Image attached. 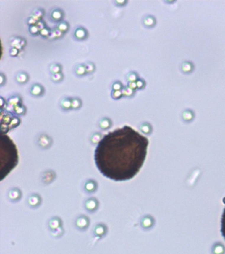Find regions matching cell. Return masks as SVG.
<instances>
[{"instance_id":"cell-1","label":"cell","mask_w":225,"mask_h":254,"mask_svg":"<svg viewBox=\"0 0 225 254\" xmlns=\"http://www.w3.org/2000/svg\"><path fill=\"white\" fill-rule=\"evenodd\" d=\"M149 140L129 126L104 135L95 152V163L104 176L116 181L134 177L146 158Z\"/></svg>"},{"instance_id":"cell-2","label":"cell","mask_w":225,"mask_h":254,"mask_svg":"<svg viewBox=\"0 0 225 254\" xmlns=\"http://www.w3.org/2000/svg\"><path fill=\"white\" fill-rule=\"evenodd\" d=\"M18 163V154L15 144L7 135L1 136V176L3 179Z\"/></svg>"},{"instance_id":"cell-3","label":"cell","mask_w":225,"mask_h":254,"mask_svg":"<svg viewBox=\"0 0 225 254\" xmlns=\"http://www.w3.org/2000/svg\"><path fill=\"white\" fill-rule=\"evenodd\" d=\"M42 91H43V89H42V87L41 86H39V85H34L31 87L30 93L34 95H40L42 93Z\"/></svg>"},{"instance_id":"cell-4","label":"cell","mask_w":225,"mask_h":254,"mask_svg":"<svg viewBox=\"0 0 225 254\" xmlns=\"http://www.w3.org/2000/svg\"><path fill=\"white\" fill-rule=\"evenodd\" d=\"M75 35L79 39H83L87 36V32L82 28H78L75 30Z\"/></svg>"},{"instance_id":"cell-5","label":"cell","mask_w":225,"mask_h":254,"mask_svg":"<svg viewBox=\"0 0 225 254\" xmlns=\"http://www.w3.org/2000/svg\"><path fill=\"white\" fill-rule=\"evenodd\" d=\"M111 125L110 120L108 118H104L100 121V126L103 129H106L110 127Z\"/></svg>"},{"instance_id":"cell-6","label":"cell","mask_w":225,"mask_h":254,"mask_svg":"<svg viewBox=\"0 0 225 254\" xmlns=\"http://www.w3.org/2000/svg\"><path fill=\"white\" fill-rule=\"evenodd\" d=\"M51 16H52V19H54V20L59 21L60 20V19L62 18V17H63V13H62L61 11L54 10L52 12Z\"/></svg>"},{"instance_id":"cell-7","label":"cell","mask_w":225,"mask_h":254,"mask_svg":"<svg viewBox=\"0 0 225 254\" xmlns=\"http://www.w3.org/2000/svg\"><path fill=\"white\" fill-rule=\"evenodd\" d=\"M17 80L19 83H23L28 80V75L26 74H24V73H21V74H19L17 76Z\"/></svg>"},{"instance_id":"cell-8","label":"cell","mask_w":225,"mask_h":254,"mask_svg":"<svg viewBox=\"0 0 225 254\" xmlns=\"http://www.w3.org/2000/svg\"><path fill=\"white\" fill-rule=\"evenodd\" d=\"M221 232L222 235L224 237L225 239V208L223 211V215H222V218H221Z\"/></svg>"},{"instance_id":"cell-9","label":"cell","mask_w":225,"mask_h":254,"mask_svg":"<svg viewBox=\"0 0 225 254\" xmlns=\"http://www.w3.org/2000/svg\"><path fill=\"white\" fill-rule=\"evenodd\" d=\"M85 72H86V68H85V66H84V65L82 64L79 65V66H77V67H76L75 73L77 75H83L85 73Z\"/></svg>"},{"instance_id":"cell-10","label":"cell","mask_w":225,"mask_h":254,"mask_svg":"<svg viewBox=\"0 0 225 254\" xmlns=\"http://www.w3.org/2000/svg\"><path fill=\"white\" fill-rule=\"evenodd\" d=\"M14 111L16 112V113H17L19 115H21L25 113V107L21 105H17L14 107Z\"/></svg>"},{"instance_id":"cell-11","label":"cell","mask_w":225,"mask_h":254,"mask_svg":"<svg viewBox=\"0 0 225 254\" xmlns=\"http://www.w3.org/2000/svg\"><path fill=\"white\" fill-rule=\"evenodd\" d=\"M61 105L64 109H69L70 107H72V101H71L69 99H64L61 101Z\"/></svg>"},{"instance_id":"cell-12","label":"cell","mask_w":225,"mask_h":254,"mask_svg":"<svg viewBox=\"0 0 225 254\" xmlns=\"http://www.w3.org/2000/svg\"><path fill=\"white\" fill-rule=\"evenodd\" d=\"M50 69V71L54 74H56V73H59L61 71V66L59 64H52L51 65Z\"/></svg>"},{"instance_id":"cell-13","label":"cell","mask_w":225,"mask_h":254,"mask_svg":"<svg viewBox=\"0 0 225 254\" xmlns=\"http://www.w3.org/2000/svg\"><path fill=\"white\" fill-rule=\"evenodd\" d=\"M58 28L61 32H65L68 29V25L65 22H61L58 25Z\"/></svg>"},{"instance_id":"cell-14","label":"cell","mask_w":225,"mask_h":254,"mask_svg":"<svg viewBox=\"0 0 225 254\" xmlns=\"http://www.w3.org/2000/svg\"><path fill=\"white\" fill-rule=\"evenodd\" d=\"M81 105V101L78 99H74L72 101V107L74 109L79 108V107H80Z\"/></svg>"},{"instance_id":"cell-15","label":"cell","mask_w":225,"mask_h":254,"mask_svg":"<svg viewBox=\"0 0 225 254\" xmlns=\"http://www.w3.org/2000/svg\"><path fill=\"white\" fill-rule=\"evenodd\" d=\"M122 95H123V94H122V90H119V91H113L112 93V97L114 99H119Z\"/></svg>"},{"instance_id":"cell-16","label":"cell","mask_w":225,"mask_h":254,"mask_svg":"<svg viewBox=\"0 0 225 254\" xmlns=\"http://www.w3.org/2000/svg\"><path fill=\"white\" fill-rule=\"evenodd\" d=\"M19 101H20V99L17 96H14V97H12L11 99H9V104H11V105H13L15 106L17 105H18Z\"/></svg>"},{"instance_id":"cell-17","label":"cell","mask_w":225,"mask_h":254,"mask_svg":"<svg viewBox=\"0 0 225 254\" xmlns=\"http://www.w3.org/2000/svg\"><path fill=\"white\" fill-rule=\"evenodd\" d=\"M122 88V84L119 82V81H116V82L114 83L112 85V89L113 91H119Z\"/></svg>"},{"instance_id":"cell-18","label":"cell","mask_w":225,"mask_h":254,"mask_svg":"<svg viewBox=\"0 0 225 254\" xmlns=\"http://www.w3.org/2000/svg\"><path fill=\"white\" fill-rule=\"evenodd\" d=\"M52 78L54 81H58L62 80L63 75H62L61 73H56V74H53V75H52Z\"/></svg>"},{"instance_id":"cell-19","label":"cell","mask_w":225,"mask_h":254,"mask_svg":"<svg viewBox=\"0 0 225 254\" xmlns=\"http://www.w3.org/2000/svg\"><path fill=\"white\" fill-rule=\"evenodd\" d=\"M122 94L123 95H126V96H130L132 94V89L130 88V87H124V88L122 90Z\"/></svg>"},{"instance_id":"cell-20","label":"cell","mask_w":225,"mask_h":254,"mask_svg":"<svg viewBox=\"0 0 225 254\" xmlns=\"http://www.w3.org/2000/svg\"><path fill=\"white\" fill-rule=\"evenodd\" d=\"M91 140H92V142L93 143H97V142L98 143L100 141H101V135L98 133H95L92 136Z\"/></svg>"},{"instance_id":"cell-21","label":"cell","mask_w":225,"mask_h":254,"mask_svg":"<svg viewBox=\"0 0 225 254\" xmlns=\"http://www.w3.org/2000/svg\"><path fill=\"white\" fill-rule=\"evenodd\" d=\"M85 68H86V72L89 73L93 72L95 70V66L92 63H89L85 65Z\"/></svg>"},{"instance_id":"cell-22","label":"cell","mask_w":225,"mask_h":254,"mask_svg":"<svg viewBox=\"0 0 225 254\" xmlns=\"http://www.w3.org/2000/svg\"><path fill=\"white\" fill-rule=\"evenodd\" d=\"M30 32L33 34V35H36L38 33L39 30V28L38 27V26H35V25H31L30 29H29Z\"/></svg>"},{"instance_id":"cell-23","label":"cell","mask_w":225,"mask_h":254,"mask_svg":"<svg viewBox=\"0 0 225 254\" xmlns=\"http://www.w3.org/2000/svg\"><path fill=\"white\" fill-rule=\"evenodd\" d=\"M40 33H41V35L42 36H47L49 35V34L50 33V32L49 30L46 29V28H44V29H42L41 30V32H40Z\"/></svg>"},{"instance_id":"cell-24","label":"cell","mask_w":225,"mask_h":254,"mask_svg":"<svg viewBox=\"0 0 225 254\" xmlns=\"http://www.w3.org/2000/svg\"><path fill=\"white\" fill-rule=\"evenodd\" d=\"M42 12L41 11H39V10H37V11H36L35 13H34V17L35 18H40V17H42Z\"/></svg>"},{"instance_id":"cell-25","label":"cell","mask_w":225,"mask_h":254,"mask_svg":"<svg viewBox=\"0 0 225 254\" xmlns=\"http://www.w3.org/2000/svg\"><path fill=\"white\" fill-rule=\"evenodd\" d=\"M61 33L59 30H56L52 33V35H54V37H59L61 35Z\"/></svg>"},{"instance_id":"cell-26","label":"cell","mask_w":225,"mask_h":254,"mask_svg":"<svg viewBox=\"0 0 225 254\" xmlns=\"http://www.w3.org/2000/svg\"><path fill=\"white\" fill-rule=\"evenodd\" d=\"M10 54L11 56H16L18 54V50L16 48H13V49L11 50Z\"/></svg>"},{"instance_id":"cell-27","label":"cell","mask_w":225,"mask_h":254,"mask_svg":"<svg viewBox=\"0 0 225 254\" xmlns=\"http://www.w3.org/2000/svg\"><path fill=\"white\" fill-rule=\"evenodd\" d=\"M128 86L130 87V88L133 89V88H135V84L134 83H133V82H132V81H130V82L128 83Z\"/></svg>"},{"instance_id":"cell-28","label":"cell","mask_w":225,"mask_h":254,"mask_svg":"<svg viewBox=\"0 0 225 254\" xmlns=\"http://www.w3.org/2000/svg\"><path fill=\"white\" fill-rule=\"evenodd\" d=\"M127 79H128V80H129V81H134L135 80V78L133 77V74L132 75V74H130L129 75H128Z\"/></svg>"},{"instance_id":"cell-29","label":"cell","mask_w":225,"mask_h":254,"mask_svg":"<svg viewBox=\"0 0 225 254\" xmlns=\"http://www.w3.org/2000/svg\"><path fill=\"white\" fill-rule=\"evenodd\" d=\"M116 2H117L118 4H122V3H125V1H124L123 0V1H117Z\"/></svg>"},{"instance_id":"cell-30","label":"cell","mask_w":225,"mask_h":254,"mask_svg":"<svg viewBox=\"0 0 225 254\" xmlns=\"http://www.w3.org/2000/svg\"><path fill=\"white\" fill-rule=\"evenodd\" d=\"M1 84H2L3 83V80H3V74H1Z\"/></svg>"}]
</instances>
